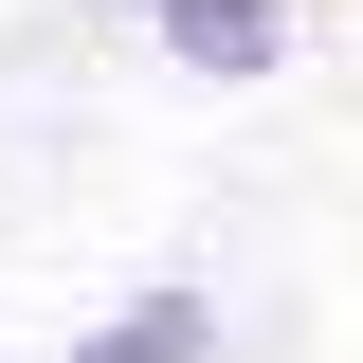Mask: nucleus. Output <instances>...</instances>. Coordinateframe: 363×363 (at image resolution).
<instances>
[{"label":"nucleus","instance_id":"obj_2","mask_svg":"<svg viewBox=\"0 0 363 363\" xmlns=\"http://www.w3.org/2000/svg\"><path fill=\"white\" fill-rule=\"evenodd\" d=\"M55 363H218V291H182V272H164V291H128L109 327H73Z\"/></svg>","mask_w":363,"mask_h":363},{"label":"nucleus","instance_id":"obj_1","mask_svg":"<svg viewBox=\"0 0 363 363\" xmlns=\"http://www.w3.org/2000/svg\"><path fill=\"white\" fill-rule=\"evenodd\" d=\"M145 37L200 91H255V73H291V0H145Z\"/></svg>","mask_w":363,"mask_h":363},{"label":"nucleus","instance_id":"obj_3","mask_svg":"<svg viewBox=\"0 0 363 363\" xmlns=\"http://www.w3.org/2000/svg\"><path fill=\"white\" fill-rule=\"evenodd\" d=\"M128 18H145V0H128Z\"/></svg>","mask_w":363,"mask_h":363}]
</instances>
